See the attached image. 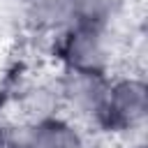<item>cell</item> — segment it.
Masks as SVG:
<instances>
[{
  "mask_svg": "<svg viewBox=\"0 0 148 148\" xmlns=\"http://www.w3.org/2000/svg\"><path fill=\"white\" fill-rule=\"evenodd\" d=\"M53 58L60 69L67 72H90V74H111V37L104 28L67 23L56 32Z\"/></svg>",
  "mask_w": 148,
  "mask_h": 148,
  "instance_id": "2",
  "label": "cell"
},
{
  "mask_svg": "<svg viewBox=\"0 0 148 148\" xmlns=\"http://www.w3.org/2000/svg\"><path fill=\"white\" fill-rule=\"evenodd\" d=\"M111 74H90V72H67L60 69V76L56 79L60 109L69 118L95 123V116L99 111L102 97L106 92Z\"/></svg>",
  "mask_w": 148,
  "mask_h": 148,
  "instance_id": "4",
  "label": "cell"
},
{
  "mask_svg": "<svg viewBox=\"0 0 148 148\" xmlns=\"http://www.w3.org/2000/svg\"><path fill=\"white\" fill-rule=\"evenodd\" d=\"M146 118H148L146 79L139 74H125V76L111 74L92 125L106 134L127 136L132 132H139L146 125Z\"/></svg>",
  "mask_w": 148,
  "mask_h": 148,
  "instance_id": "1",
  "label": "cell"
},
{
  "mask_svg": "<svg viewBox=\"0 0 148 148\" xmlns=\"http://www.w3.org/2000/svg\"><path fill=\"white\" fill-rule=\"evenodd\" d=\"M21 5L37 30L58 32L69 23V0H21Z\"/></svg>",
  "mask_w": 148,
  "mask_h": 148,
  "instance_id": "6",
  "label": "cell"
},
{
  "mask_svg": "<svg viewBox=\"0 0 148 148\" xmlns=\"http://www.w3.org/2000/svg\"><path fill=\"white\" fill-rule=\"evenodd\" d=\"M0 148H9V139H7V125L0 123Z\"/></svg>",
  "mask_w": 148,
  "mask_h": 148,
  "instance_id": "7",
  "label": "cell"
},
{
  "mask_svg": "<svg viewBox=\"0 0 148 148\" xmlns=\"http://www.w3.org/2000/svg\"><path fill=\"white\" fill-rule=\"evenodd\" d=\"M130 0H69V23L111 30L125 14Z\"/></svg>",
  "mask_w": 148,
  "mask_h": 148,
  "instance_id": "5",
  "label": "cell"
},
{
  "mask_svg": "<svg viewBox=\"0 0 148 148\" xmlns=\"http://www.w3.org/2000/svg\"><path fill=\"white\" fill-rule=\"evenodd\" d=\"M9 148H90L81 125L67 113L18 120L7 127Z\"/></svg>",
  "mask_w": 148,
  "mask_h": 148,
  "instance_id": "3",
  "label": "cell"
}]
</instances>
